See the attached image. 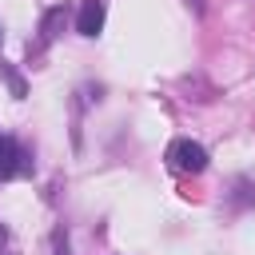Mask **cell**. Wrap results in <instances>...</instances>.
<instances>
[{
	"label": "cell",
	"mask_w": 255,
	"mask_h": 255,
	"mask_svg": "<svg viewBox=\"0 0 255 255\" xmlns=\"http://www.w3.org/2000/svg\"><path fill=\"white\" fill-rule=\"evenodd\" d=\"M28 171H32V155L24 151V143L12 135H0V179L28 175Z\"/></svg>",
	"instance_id": "7a4b0ae2"
},
{
	"label": "cell",
	"mask_w": 255,
	"mask_h": 255,
	"mask_svg": "<svg viewBox=\"0 0 255 255\" xmlns=\"http://www.w3.org/2000/svg\"><path fill=\"white\" fill-rule=\"evenodd\" d=\"M52 247H56V255H72V251H68V235H64V231H56V235H52Z\"/></svg>",
	"instance_id": "8992f818"
},
{
	"label": "cell",
	"mask_w": 255,
	"mask_h": 255,
	"mask_svg": "<svg viewBox=\"0 0 255 255\" xmlns=\"http://www.w3.org/2000/svg\"><path fill=\"white\" fill-rule=\"evenodd\" d=\"M207 147L203 143H195V139H171L167 143V163L175 167V171H187V175H199V171H207Z\"/></svg>",
	"instance_id": "6da1fadb"
},
{
	"label": "cell",
	"mask_w": 255,
	"mask_h": 255,
	"mask_svg": "<svg viewBox=\"0 0 255 255\" xmlns=\"http://www.w3.org/2000/svg\"><path fill=\"white\" fill-rule=\"evenodd\" d=\"M187 4H195V12H203V0H187Z\"/></svg>",
	"instance_id": "ba28073f"
},
{
	"label": "cell",
	"mask_w": 255,
	"mask_h": 255,
	"mask_svg": "<svg viewBox=\"0 0 255 255\" xmlns=\"http://www.w3.org/2000/svg\"><path fill=\"white\" fill-rule=\"evenodd\" d=\"M0 40H4V28H0Z\"/></svg>",
	"instance_id": "9c48e42d"
},
{
	"label": "cell",
	"mask_w": 255,
	"mask_h": 255,
	"mask_svg": "<svg viewBox=\"0 0 255 255\" xmlns=\"http://www.w3.org/2000/svg\"><path fill=\"white\" fill-rule=\"evenodd\" d=\"M104 20H108V4L104 0H84L80 12H76V32L88 36V40H96L104 32Z\"/></svg>",
	"instance_id": "3957f363"
},
{
	"label": "cell",
	"mask_w": 255,
	"mask_h": 255,
	"mask_svg": "<svg viewBox=\"0 0 255 255\" xmlns=\"http://www.w3.org/2000/svg\"><path fill=\"white\" fill-rule=\"evenodd\" d=\"M8 247V231H4V223H0V251Z\"/></svg>",
	"instance_id": "52a82bcc"
},
{
	"label": "cell",
	"mask_w": 255,
	"mask_h": 255,
	"mask_svg": "<svg viewBox=\"0 0 255 255\" xmlns=\"http://www.w3.org/2000/svg\"><path fill=\"white\" fill-rule=\"evenodd\" d=\"M227 203H231L235 211L255 207V183H251V179H235V183H231V191H227Z\"/></svg>",
	"instance_id": "5b68a950"
},
{
	"label": "cell",
	"mask_w": 255,
	"mask_h": 255,
	"mask_svg": "<svg viewBox=\"0 0 255 255\" xmlns=\"http://www.w3.org/2000/svg\"><path fill=\"white\" fill-rule=\"evenodd\" d=\"M64 24H68V8H64V4L48 8V12H44V20H40V40H44V44H52V40L64 32Z\"/></svg>",
	"instance_id": "277c9868"
}]
</instances>
